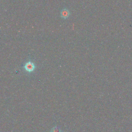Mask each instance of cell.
<instances>
[{
    "mask_svg": "<svg viewBox=\"0 0 132 132\" xmlns=\"http://www.w3.org/2000/svg\"><path fill=\"white\" fill-rule=\"evenodd\" d=\"M61 15L62 16V17H63V18L65 19L67 18H68L69 15V12L68 10H63L62 11H61Z\"/></svg>",
    "mask_w": 132,
    "mask_h": 132,
    "instance_id": "obj_2",
    "label": "cell"
},
{
    "mask_svg": "<svg viewBox=\"0 0 132 132\" xmlns=\"http://www.w3.org/2000/svg\"><path fill=\"white\" fill-rule=\"evenodd\" d=\"M50 132H62V131L59 127L57 126H55L51 129Z\"/></svg>",
    "mask_w": 132,
    "mask_h": 132,
    "instance_id": "obj_3",
    "label": "cell"
},
{
    "mask_svg": "<svg viewBox=\"0 0 132 132\" xmlns=\"http://www.w3.org/2000/svg\"><path fill=\"white\" fill-rule=\"evenodd\" d=\"M24 68L26 70V71H27L29 72H30L34 70L35 65L32 62L29 61L25 64V65L24 66Z\"/></svg>",
    "mask_w": 132,
    "mask_h": 132,
    "instance_id": "obj_1",
    "label": "cell"
}]
</instances>
